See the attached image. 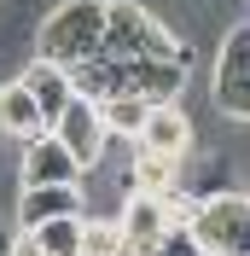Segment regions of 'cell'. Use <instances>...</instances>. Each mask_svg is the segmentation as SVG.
<instances>
[{
  "mask_svg": "<svg viewBox=\"0 0 250 256\" xmlns=\"http://www.w3.org/2000/svg\"><path fill=\"white\" fill-rule=\"evenodd\" d=\"M99 52H105V58H174V64H186V47L174 41V30L157 24L140 0H105Z\"/></svg>",
  "mask_w": 250,
  "mask_h": 256,
  "instance_id": "cell-1",
  "label": "cell"
},
{
  "mask_svg": "<svg viewBox=\"0 0 250 256\" xmlns=\"http://www.w3.org/2000/svg\"><path fill=\"white\" fill-rule=\"evenodd\" d=\"M99 35H105V0H64V6L47 12V24L35 30V58L70 70V64L99 52Z\"/></svg>",
  "mask_w": 250,
  "mask_h": 256,
  "instance_id": "cell-2",
  "label": "cell"
},
{
  "mask_svg": "<svg viewBox=\"0 0 250 256\" xmlns=\"http://www.w3.org/2000/svg\"><path fill=\"white\" fill-rule=\"evenodd\" d=\"M186 233H192V244H198L204 256H250V204H244V186L198 192Z\"/></svg>",
  "mask_w": 250,
  "mask_h": 256,
  "instance_id": "cell-3",
  "label": "cell"
},
{
  "mask_svg": "<svg viewBox=\"0 0 250 256\" xmlns=\"http://www.w3.org/2000/svg\"><path fill=\"white\" fill-rule=\"evenodd\" d=\"M47 134L70 152L76 169H94V163L110 152V128H105V116H99V105L88 94H70V99H64L58 111L47 116Z\"/></svg>",
  "mask_w": 250,
  "mask_h": 256,
  "instance_id": "cell-4",
  "label": "cell"
},
{
  "mask_svg": "<svg viewBox=\"0 0 250 256\" xmlns=\"http://www.w3.org/2000/svg\"><path fill=\"white\" fill-rule=\"evenodd\" d=\"M210 99L221 105L227 122L250 116V30L244 24H233L227 41H221V64H216V82H210Z\"/></svg>",
  "mask_w": 250,
  "mask_h": 256,
  "instance_id": "cell-5",
  "label": "cell"
},
{
  "mask_svg": "<svg viewBox=\"0 0 250 256\" xmlns=\"http://www.w3.org/2000/svg\"><path fill=\"white\" fill-rule=\"evenodd\" d=\"M192 116L180 99H163V105H146L140 111V128H134V152H157V158H192Z\"/></svg>",
  "mask_w": 250,
  "mask_h": 256,
  "instance_id": "cell-6",
  "label": "cell"
},
{
  "mask_svg": "<svg viewBox=\"0 0 250 256\" xmlns=\"http://www.w3.org/2000/svg\"><path fill=\"white\" fill-rule=\"evenodd\" d=\"M18 146H24L18 152V186H70V180H82V169L70 163V152L47 128L30 134V140H18Z\"/></svg>",
  "mask_w": 250,
  "mask_h": 256,
  "instance_id": "cell-7",
  "label": "cell"
},
{
  "mask_svg": "<svg viewBox=\"0 0 250 256\" xmlns=\"http://www.w3.org/2000/svg\"><path fill=\"white\" fill-rule=\"evenodd\" d=\"M116 227H122V244L128 256H146L163 233H169V216H163V198L152 192H128L122 204H116Z\"/></svg>",
  "mask_w": 250,
  "mask_h": 256,
  "instance_id": "cell-8",
  "label": "cell"
},
{
  "mask_svg": "<svg viewBox=\"0 0 250 256\" xmlns=\"http://www.w3.org/2000/svg\"><path fill=\"white\" fill-rule=\"evenodd\" d=\"M47 216H82V186L76 180L70 186H18V210H12L18 227H35Z\"/></svg>",
  "mask_w": 250,
  "mask_h": 256,
  "instance_id": "cell-9",
  "label": "cell"
},
{
  "mask_svg": "<svg viewBox=\"0 0 250 256\" xmlns=\"http://www.w3.org/2000/svg\"><path fill=\"white\" fill-rule=\"evenodd\" d=\"M174 186H186V158H157V152H134L128 158V192L163 198Z\"/></svg>",
  "mask_w": 250,
  "mask_h": 256,
  "instance_id": "cell-10",
  "label": "cell"
},
{
  "mask_svg": "<svg viewBox=\"0 0 250 256\" xmlns=\"http://www.w3.org/2000/svg\"><path fill=\"white\" fill-rule=\"evenodd\" d=\"M41 128H47V116H41L35 94L18 76L0 82V134H6V140H30V134H41Z\"/></svg>",
  "mask_w": 250,
  "mask_h": 256,
  "instance_id": "cell-11",
  "label": "cell"
},
{
  "mask_svg": "<svg viewBox=\"0 0 250 256\" xmlns=\"http://www.w3.org/2000/svg\"><path fill=\"white\" fill-rule=\"evenodd\" d=\"M18 82H24V88L35 94L41 116H52V111L64 105V99L76 94V88H70V70H64V64H47V58H30L24 70H18Z\"/></svg>",
  "mask_w": 250,
  "mask_h": 256,
  "instance_id": "cell-12",
  "label": "cell"
},
{
  "mask_svg": "<svg viewBox=\"0 0 250 256\" xmlns=\"http://www.w3.org/2000/svg\"><path fill=\"white\" fill-rule=\"evenodd\" d=\"M76 256H128V244H122V227H116V216H82Z\"/></svg>",
  "mask_w": 250,
  "mask_h": 256,
  "instance_id": "cell-13",
  "label": "cell"
},
{
  "mask_svg": "<svg viewBox=\"0 0 250 256\" xmlns=\"http://www.w3.org/2000/svg\"><path fill=\"white\" fill-rule=\"evenodd\" d=\"M47 256H76V233H82V216H47V222L24 227Z\"/></svg>",
  "mask_w": 250,
  "mask_h": 256,
  "instance_id": "cell-14",
  "label": "cell"
},
{
  "mask_svg": "<svg viewBox=\"0 0 250 256\" xmlns=\"http://www.w3.org/2000/svg\"><path fill=\"white\" fill-rule=\"evenodd\" d=\"M146 256H204V250L192 244V233H186V227H169V233H163V239H157Z\"/></svg>",
  "mask_w": 250,
  "mask_h": 256,
  "instance_id": "cell-15",
  "label": "cell"
}]
</instances>
